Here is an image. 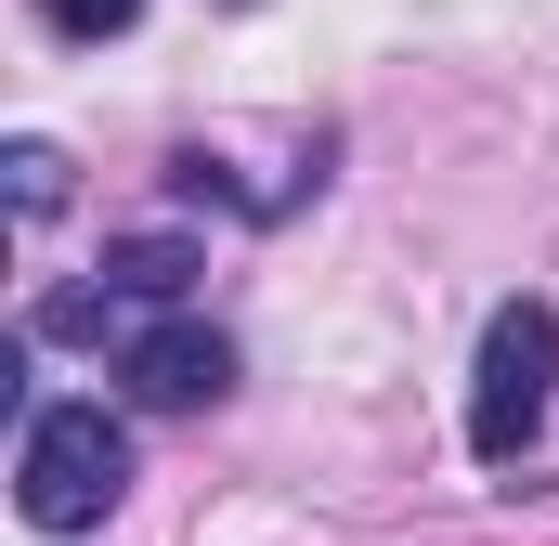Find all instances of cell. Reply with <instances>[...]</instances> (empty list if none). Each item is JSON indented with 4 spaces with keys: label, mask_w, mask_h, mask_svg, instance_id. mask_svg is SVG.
<instances>
[{
    "label": "cell",
    "mask_w": 559,
    "mask_h": 546,
    "mask_svg": "<svg viewBox=\"0 0 559 546\" xmlns=\"http://www.w3.org/2000/svg\"><path fill=\"white\" fill-rule=\"evenodd\" d=\"M118 495H131V429H118L105 404H39V416H26L13 508H26L39 534H92Z\"/></svg>",
    "instance_id": "cell-1"
},
{
    "label": "cell",
    "mask_w": 559,
    "mask_h": 546,
    "mask_svg": "<svg viewBox=\"0 0 559 546\" xmlns=\"http://www.w3.org/2000/svg\"><path fill=\"white\" fill-rule=\"evenodd\" d=\"M559 404V312L547 299H508L495 325H481V378H468V455L481 468H521L534 455V429Z\"/></svg>",
    "instance_id": "cell-2"
},
{
    "label": "cell",
    "mask_w": 559,
    "mask_h": 546,
    "mask_svg": "<svg viewBox=\"0 0 559 546\" xmlns=\"http://www.w3.org/2000/svg\"><path fill=\"white\" fill-rule=\"evenodd\" d=\"M118 378H131V404H222L235 391V339L222 325H143L118 352Z\"/></svg>",
    "instance_id": "cell-3"
},
{
    "label": "cell",
    "mask_w": 559,
    "mask_h": 546,
    "mask_svg": "<svg viewBox=\"0 0 559 546\" xmlns=\"http://www.w3.org/2000/svg\"><path fill=\"white\" fill-rule=\"evenodd\" d=\"M182 273H195V248H182V235H131V248L105 261V299H169Z\"/></svg>",
    "instance_id": "cell-4"
},
{
    "label": "cell",
    "mask_w": 559,
    "mask_h": 546,
    "mask_svg": "<svg viewBox=\"0 0 559 546\" xmlns=\"http://www.w3.org/2000/svg\"><path fill=\"white\" fill-rule=\"evenodd\" d=\"M0 169H13V209H26V222H52V209H66V156H52V143H13Z\"/></svg>",
    "instance_id": "cell-5"
},
{
    "label": "cell",
    "mask_w": 559,
    "mask_h": 546,
    "mask_svg": "<svg viewBox=\"0 0 559 546\" xmlns=\"http://www.w3.org/2000/svg\"><path fill=\"white\" fill-rule=\"evenodd\" d=\"M39 13H52V26H66V39H118V26H131L143 0H39Z\"/></svg>",
    "instance_id": "cell-6"
}]
</instances>
